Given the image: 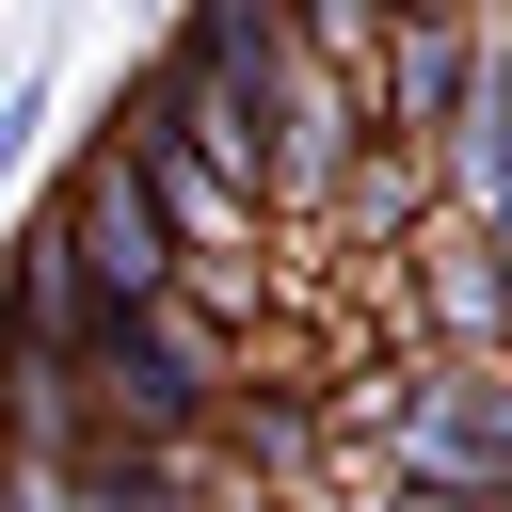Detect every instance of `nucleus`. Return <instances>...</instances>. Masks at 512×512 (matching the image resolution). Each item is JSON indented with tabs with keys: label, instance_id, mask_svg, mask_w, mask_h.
I'll use <instances>...</instances> for the list:
<instances>
[{
	"label": "nucleus",
	"instance_id": "f257e3e1",
	"mask_svg": "<svg viewBox=\"0 0 512 512\" xmlns=\"http://www.w3.org/2000/svg\"><path fill=\"white\" fill-rule=\"evenodd\" d=\"M48 224L80 240V272H96V304H192V240H176V208H160V176H144V144H128V112L64 160V192H48Z\"/></svg>",
	"mask_w": 512,
	"mask_h": 512
},
{
	"label": "nucleus",
	"instance_id": "f03ea898",
	"mask_svg": "<svg viewBox=\"0 0 512 512\" xmlns=\"http://www.w3.org/2000/svg\"><path fill=\"white\" fill-rule=\"evenodd\" d=\"M80 384H96V432H144V448H192L208 416H224V336L192 320V304H112L96 336H80Z\"/></svg>",
	"mask_w": 512,
	"mask_h": 512
},
{
	"label": "nucleus",
	"instance_id": "7ed1b4c3",
	"mask_svg": "<svg viewBox=\"0 0 512 512\" xmlns=\"http://www.w3.org/2000/svg\"><path fill=\"white\" fill-rule=\"evenodd\" d=\"M400 496H512V384L496 368H432L400 416Z\"/></svg>",
	"mask_w": 512,
	"mask_h": 512
},
{
	"label": "nucleus",
	"instance_id": "20e7f679",
	"mask_svg": "<svg viewBox=\"0 0 512 512\" xmlns=\"http://www.w3.org/2000/svg\"><path fill=\"white\" fill-rule=\"evenodd\" d=\"M368 96H384V128H400V144H464V128H480V96H496V32H480V16H400Z\"/></svg>",
	"mask_w": 512,
	"mask_h": 512
},
{
	"label": "nucleus",
	"instance_id": "39448f33",
	"mask_svg": "<svg viewBox=\"0 0 512 512\" xmlns=\"http://www.w3.org/2000/svg\"><path fill=\"white\" fill-rule=\"evenodd\" d=\"M400 512H512V496H400Z\"/></svg>",
	"mask_w": 512,
	"mask_h": 512
},
{
	"label": "nucleus",
	"instance_id": "423d86ee",
	"mask_svg": "<svg viewBox=\"0 0 512 512\" xmlns=\"http://www.w3.org/2000/svg\"><path fill=\"white\" fill-rule=\"evenodd\" d=\"M384 16H480V0H384Z\"/></svg>",
	"mask_w": 512,
	"mask_h": 512
}]
</instances>
